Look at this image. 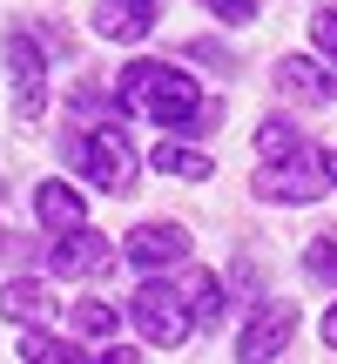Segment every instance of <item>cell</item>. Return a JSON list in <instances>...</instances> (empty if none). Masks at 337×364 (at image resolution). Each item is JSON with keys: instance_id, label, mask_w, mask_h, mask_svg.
Returning a JSON list of instances; mask_svg holds the SVG:
<instances>
[{"instance_id": "6da1fadb", "label": "cell", "mask_w": 337, "mask_h": 364, "mask_svg": "<svg viewBox=\"0 0 337 364\" xmlns=\"http://www.w3.org/2000/svg\"><path fill=\"white\" fill-rule=\"evenodd\" d=\"M115 102H122V115H149V122H162V129H189V122L203 115L196 81L182 75V68H168V61H129L122 81H115Z\"/></svg>"}, {"instance_id": "7a4b0ae2", "label": "cell", "mask_w": 337, "mask_h": 364, "mask_svg": "<svg viewBox=\"0 0 337 364\" xmlns=\"http://www.w3.org/2000/svg\"><path fill=\"white\" fill-rule=\"evenodd\" d=\"M68 162H75L95 189H108V196L135 189V149H129V135H122V122H102V129L75 135V142H68Z\"/></svg>"}, {"instance_id": "3957f363", "label": "cell", "mask_w": 337, "mask_h": 364, "mask_svg": "<svg viewBox=\"0 0 337 364\" xmlns=\"http://www.w3.org/2000/svg\"><path fill=\"white\" fill-rule=\"evenodd\" d=\"M129 317H135V331H142L156 351H182V344L196 338V317H189V304H182V284H162V277H149V284L135 290Z\"/></svg>"}, {"instance_id": "277c9868", "label": "cell", "mask_w": 337, "mask_h": 364, "mask_svg": "<svg viewBox=\"0 0 337 364\" xmlns=\"http://www.w3.org/2000/svg\"><path fill=\"white\" fill-rule=\"evenodd\" d=\"M0 61H7V88H14L21 122H41V115H48V68H41V48L27 34H7Z\"/></svg>"}, {"instance_id": "5b68a950", "label": "cell", "mask_w": 337, "mask_h": 364, "mask_svg": "<svg viewBox=\"0 0 337 364\" xmlns=\"http://www.w3.org/2000/svg\"><path fill=\"white\" fill-rule=\"evenodd\" d=\"M48 263L61 277H102V270H115V243L102 230H88V223H68V230H54Z\"/></svg>"}, {"instance_id": "8992f818", "label": "cell", "mask_w": 337, "mask_h": 364, "mask_svg": "<svg viewBox=\"0 0 337 364\" xmlns=\"http://www.w3.org/2000/svg\"><path fill=\"white\" fill-rule=\"evenodd\" d=\"M324 189H331V169H324V162H311L304 149H297V156H284V169L270 162V169L257 176V196H263V203H317Z\"/></svg>"}, {"instance_id": "52a82bcc", "label": "cell", "mask_w": 337, "mask_h": 364, "mask_svg": "<svg viewBox=\"0 0 337 364\" xmlns=\"http://www.w3.org/2000/svg\"><path fill=\"white\" fill-rule=\"evenodd\" d=\"M122 257H129L135 270H176V263L189 257V230H182V223H142V230H129Z\"/></svg>"}, {"instance_id": "ba28073f", "label": "cell", "mask_w": 337, "mask_h": 364, "mask_svg": "<svg viewBox=\"0 0 337 364\" xmlns=\"http://www.w3.org/2000/svg\"><path fill=\"white\" fill-rule=\"evenodd\" d=\"M290 331H297V304H263V311H257V317L243 324V338H236V358H243V364L284 358Z\"/></svg>"}, {"instance_id": "9c48e42d", "label": "cell", "mask_w": 337, "mask_h": 364, "mask_svg": "<svg viewBox=\"0 0 337 364\" xmlns=\"http://www.w3.org/2000/svg\"><path fill=\"white\" fill-rule=\"evenodd\" d=\"M54 311H61V297H54L41 277H14V284L0 290V317H14V324H48Z\"/></svg>"}, {"instance_id": "30bf717a", "label": "cell", "mask_w": 337, "mask_h": 364, "mask_svg": "<svg viewBox=\"0 0 337 364\" xmlns=\"http://www.w3.org/2000/svg\"><path fill=\"white\" fill-rule=\"evenodd\" d=\"M156 27V0H102L95 7V34L102 41H142Z\"/></svg>"}, {"instance_id": "8fae6325", "label": "cell", "mask_w": 337, "mask_h": 364, "mask_svg": "<svg viewBox=\"0 0 337 364\" xmlns=\"http://www.w3.org/2000/svg\"><path fill=\"white\" fill-rule=\"evenodd\" d=\"M277 95H290V102H331V75L311 61V54H284L277 61Z\"/></svg>"}, {"instance_id": "7c38bea8", "label": "cell", "mask_w": 337, "mask_h": 364, "mask_svg": "<svg viewBox=\"0 0 337 364\" xmlns=\"http://www.w3.org/2000/svg\"><path fill=\"white\" fill-rule=\"evenodd\" d=\"M34 216L48 223V230H68V223L88 216V203H81V189H68V182H41L34 189Z\"/></svg>"}, {"instance_id": "4fadbf2b", "label": "cell", "mask_w": 337, "mask_h": 364, "mask_svg": "<svg viewBox=\"0 0 337 364\" xmlns=\"http://www.w3.org/2000/svg\"><path fill=\"white\" fill-rule=\"evenodd\" d=\"M182 304H189L196 331H216L223 324V284L209 270H189V277H182Z\"/></svg>"}, {"instance_id": "5bb4252c", "label": "cell", "mask_w": 337, "mask_h": 364, "mask_svg": "<svg viewBox=\"0 0 337 364\" xmlns=\"http://www.w3.org/2000/svg\"><path fill=\"white\" fill-rule=\"evenodd\" d=\"M156 169L176 176V182H209V176H216V162H209L203 149H189V142H176V135H168V142L156 149Z\"/></svg>"}, {"instance_id": "9a60e30c", "label": "cell", "mask_w": 337, "mask_h": 364, "mask_svg": "<svg viewBox=\"0 0 337 364\" xmlns=\"http://www.w3.org/2000/svg\"><path fill=\"white\" fill-rule=\"evenodd\" d=\"M257 149H263V162H284V156H297V149H304V135L290 129L284 115H270V122L257 129Z\"/></svg>"}, {"instance_id": "2e32d148", "label": "cell", "mask_w": 337, "mask_h": 364, "mask_svg": "<svg viewBox=\"0 0 337 364\" xmlns=\"http://www.w3.org/2000/svg\"><path fill=\"white\" fill-rule=\"evenodd\" d=\"M304 270H311L317 284H337V230L311 236V250H304Z\"/></svg>"}, {"instance_id": "e0dca14e", "label": "cell", "mask_w": 337, "mask_h": 364, "mask_svg": "<svg viewBox=\"0 0 337 364\" xmlns=\"http://www.w3.org/2000/svg\"><path fill=\"white\" fill-rule=\"evenodd\" d=\"M68 324H75L81 338H108V331H115V311H108L102 297H88V304H75V311H68Z\"/></svg>"}, {"instance_id": "ac0fdd59", "label": "cell", "mask_w": 337, "mask_h": 364, "mask_svg": "<svg viewBox=\"0 0 337 364\" xmlns=\"http://www.w3.org/2000/svg\"><path fill=\"white\" fill-rule=\"evenodd\" d=\"M21 358L27 364H68V358H81L75 344H61V338H48V331H34V338L21 344Z\"/></svg>"}, {"instance_id": "d6986e66", "label": "cell", "mask_w": 337, "mask_h": 364, "mask_svg": "<svg viewBox=\"0 0 337 364\" xmlns=\"http://www.w3.org/2000/svg\"><path fill=\"white\" fill-rule=\"evenodd\" d=\"M311 41H317V54H324V61H337V7H324L311 21Z\"/></svg>"}, {"instance_id": "ffe728a7", "label": "cell", "mask_w": 337, "mask_h": 364, "mask_svg": "<svg viewBox=\"0 0 337 364\" xmlns=\"http://www.w3.org/2000/svg\"><path fill=\"white\" fill-rule=\"evenodd\" d=\"M209 14H216V21H230V27H250L257 21V0H203Z\"/></svg>"}, {"instance_id": "44dd1931", "label": "cell", "mask_w": 337, "mask_h": 364, "mask_svg": "<svg viewBox=\"0 0 337 364\" xmlns=\"http://www.w3.org/2000/svg\"><path fill=\"white\" fill-rule=\"evenodd\" d=\"M189 54H196V61H216V68H230V54H223V48H216V41H196V48H189Z\"/></svg>"}, {"instance_id": "7402d4cb", "label": "cell", "mask_w": 337, "mask_h": 364, "mask_svg": "<svg viewBox=\"0 0 337 364\" xmlns=\"http://www.w3.org/2000/svg\"><path fill=\"white\" fill-rule=\"evenodd\" d=\"M324 344H331V351H337V304H331V311H324Z\"/></svg>"}, {"instance_id": "603a6c76", "label": "cell", "mask_w": 337, "mask_h": 364, "mask_svg": "<svg viewBox=\"0 0 337 364\" xmlns=\"http://www.w3.org/2000/svg\"><path fill=\"white\" fill-rule=\"evenodd\" d=\"M324 169H331V182H337V156H324Z\"/></svg>"}]
</instances>
